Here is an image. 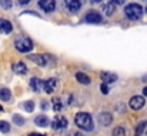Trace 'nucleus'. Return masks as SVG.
I'll return each mask as SVG.
<instances>
[{
	"instance_id": "1",
	"label": "nucleus",
	"mask_w": 147,
	"mask_h": 136,
	"mask_svg": "<svg viewBox=\"0 0 147 136\" xmlns=\"http://www.w3.org/2000/svg\"><path fill=\"white\" fill-rule=\"evenodd\" d=\"M74 123L77 125V128H80L84 132H92L94 129V123H93V118L90 113L87 112H79L74 116Z\"/></svg>"
},
{
	"instance_id": "2",
	"label": "nucleus",
	"mask_w": 147,
	"mask_h": 136,
	"mask_svg": "<svg viewBox=\"0 0 147 136\" xmlns=\"http://www.w3.org/2000/svg\"><path fill=\"white\" fill-rule=\"evenodd\" d=\"M124 14H126V17L129 20H133V21L140 20L142 16H143V7L140 4H137V3H130V4L126 6Z\"/></svg>"
},
{
	"instance_id": "3",
	"label": "nucleus",
	"mask_w": 147,
	"mask_h": 136,
	"mask_svg": "<svg viewBox=\"0 0 147 136\" xmlns=\"http://www.w3.org/2000/svg\"><path fill=\"white\" fill-rule=\"evenodd\" d=\"M14 47H16V50L20 51V52H29V51H32V48H33L34 45H33V41H32L30 37L20 34V36H17V37L14 38Z\"/></svg>"
},
{
	"instance_id": "4",
	"label": "nucleus",
	"mask_w": 147,
	"mask_h": 136,
	"mask_svg": "<svg viewBox=\"0 0 147 136\" xmlns=\"http://www.w3.org/2000/svg\"><path fill=\"white\" fill-rule=\"evenodd\" d=\"M67 125H69V122H67L66 116H63V115H57V116L53 119V122H51V128H53L54 131L66 129V128H67Z\"/></svg>"
},
{
	"instance_id": "5",
	"label": "nucleus",
	"mask_w": 147,
	"mask_h": 136,
	"mask_svg": "<svg viewBox=\"0 0 147 136\" xmlns=\"http://www.w3.org/2000/svg\"><path fill=\"white\" fill-rule=\"evenodd\" d=\"M144 103H146L144 98H143V96H139V95L131 96V98H130V102H129V105H130V108H131L133 111H139V109H142V108L144 106Z\"/></svg>"
},
{
	"instance_id": "6",
	"label": "nucleus",
	"mask_w": 147,
	"mask_h": 136,
	"mask_svg": "<svg viewBox=\"0 0 147 136\" xmlns=\"http://www.w3.org/2000/svg\"><path fill=\"white\" fill-rule=\"evenodd\" d=\"M86 21L90 23V24H100L103 21V16L98 11H96V10H90L86 14Z\"/></svg>"
},
{
	"instance_id": "7",
	"label": "nucleus",
	"mask_w": 147,
	"mask_h": 136,
	"mask_svg": "<svg viewBox=\"0 0 147 136\" xmlns=\"http://www.w3.org/2000/svg\"><path fill=\"white\" fill-rule=\"evenodd\" d=\"M39 7L46 13H51L56 9V0H39Z\"/></svg>"
},
{
	"instance_id": "8",
	"label": "nucleus",
	"mask_w": 147,
	"mask_h": 136,
	"mask_svg": "<svg viewBox=\"0 0 147 136\" xmlns=\"http://www.w3.org/2000/svg\"><path fill=\"white\" fill-rule=\"evenodd\" d=\"M64 4L71 13H77L82 9V0H64Z\"/></svg>"
},
{
	"instance_id": "9",
	"label": "nucleus",
	"mask_w": 147,
	"mask_h": 136,
	"mask_svg": "<svg viewBox=\"0 0 147 136\" xmlns=\"http://www.w3.org/2000/svg\"><path fill=\"white\" fill-rule=\"evenodd\" d=\"M97 121L100 122V125H103V126H110L111 122H113V116L109 112H101V113L97 115Z\"/></svg>"
},
{
	"instance_id": "10",
	"label": "nucleus",
	"mask_w": 147,
	"mask_h": 136,
	"mask_svg": "<svg viewBox=\"0 0 147 136\" xmlns=\"http://www.w3.org/2000/svg\"><path fill=\"white\" fill-rule=\"evenodd\" d=\"M47 58H49V55H42V54H32V55H29V60H32L33 62H36L40 67L47 65Z\"/></svg>"
},
{
	"instance_id": "11",
	"label": "nucleus",
	"mask_w": 147,
	"mask_h": 136,
	"mask_svg": "<svg viewBox=\"0 0 147 136\" xmlns=\"http://www.w3.org/2000/svg\"><path fill=\"white\" fill-rule=\"evenodd\" d=\"M13 31V26L7 19H0V33L3 34H10Z\"/></svg>"
},
{
	"instance_id": "12",
	"label": "nucleus",
	"mask_w": 147,
	"mask_h": 136,
	"mask_svg": "<svg viewBox=\"0 0 147 136\" xmlns=\"http://www.w3.org/2000/svg\"><path fill=\"white\" fill-rule=\"evenodd\" d=\"M100 78L103 80L104 84H113L117 81V75L116 74H111V72H101L100 74Z\"/></svg>"
},
{
	"instance_id": "13",
	"label": "nucleus",
	"mask_w": 147,
	"mask_h": 136,
	"mask_svg": "<svg viewBox=\"0 0 147 136\" xmlns=\"http://www.w3.org/2000/svg\"><path fill=\"white\" fill-rule=\"evenodd\" d=\"M43 81L40 80V78H32L30 80V88L34 91V92H40V91L43 90Z\"/></svg>"
},
{
	"instance_id": "14",
	"label": "nucleus",
	"mask_w": 147,
	"mask_h": 136,
	"mask_svg": "<svg viewBox=\"0 0 147 136\" xmlns=\"http://www.w3.org/2000/svg\"><path fill=\"white\" fill-rule=\"evenodd\" d=\"M34 123H36L39 128H46V126H49L50 125V121H49V118H47L46 115H39V116H36Z\"/></svg>"
},
{
	"instance_id": "15",
	"label": "nucleus",
	"mask_w": 147,
	"mask_h": 136,
	"mask_svg": "<svg viewBox=\"0 0 147 136\" xmlns=\"http://www.w3.org/2000/svg\"><path fill=\"white\" fill-rule=\"evenodd\" d=\"M56 87H57V81H56L54 78H49V80L45 81V84H43V88H45V91H46L47 94H51Z\"/></svg>"
},
{
	"instance_id": "16",
	"label": "nucleus",
	"mask_w": 147,
	"mask_h": 136,
	"mask_svg": "<svg viewBox=\"0 0 147 136\" xmlns=\"http://www.w3.org/2000/svg\"><path fill=\"white\" fill-rule=\"evenodd\" d=\"M13 70H14V72L16 74H19V75H24V74H27V67H26V64L24 62H16L14 65H13Z\"/></svg>"
},
{
	"instance_id": "17",
	"label": "nucleus",
	"mask_w": 147,
	"mask_h": 136,
	"mask_svg": "<svg viewBox=\"0 0 147 136\" xmlns=\"http://www.w3.org/2000/svg\"><path fill=\"white\" fill-rule=\"evenodd\" d=\"M76 80H77L80 84H83V85H89V84L92 82L90 77L86 75L84 72H77V74H76Z\"/></svg>"
},
{
	"instance_id": "18",
	"label": "nucleus",
	"mask_w": 147,
	"mask_h": 136,
	"mask_svg": "<svg viewBox=\"0 0 147 136\" xmlns=\"http://www.w3.org/2000/svg\"><path fill=\"white\" fill-rule=\"evenodd\" d=\"M0 99L3 102H9L11 99V92L9 88H0Z\"/></svg>"
},
{
	"instance_id": "19",
	"label": "nucleus",
	"mask_w": 147,
	"mask_h": 136,
	"mask_svg": "<svg viewBox=\"0 0 147 136\" xmlns=\"http://www.w3.org/2000/svg\"><path fill=\"white\" fill-rule=\"evenodd\" d=\"M103 10H104V13H106L107 16H111V14H114V11H116V7H114V4H113V3L110 1V3L104 4Z\"/></svg>"
},
{
	"instance_id": "20",
	"label": "nucleus",
	"mask_w": 147,
	"mask_h": 136,
	"mask_svg": "<svg viewBox=\"0 0 147 136\" xmlns=\"http://www.w3.org/2000/svg\"><path fill=\"white\" fill-rule=\"evenodd\" d=\"M24 122H26L24 118L20 116L19 113H14V115H13V123H14V125H17V126H23Z\"/></svg>"
},
{
	"instance_id": "21",
	"label": "nucleus",
	"mask_w": 147,
	"mask_h": 136,
	"mask_svg": "<svg viewBox=\"0 0 147 136\" xmlns=\"http://www.w3.org/2000/svg\"><path fill=\"white\" fill-rule=\"evenodd\" d=\"M147 126V122L146 121H142V122H139V125H137V128H136V135L140 136L142 133H143V131L146 129Z\"/></svg>"
},
{
	"instance_id": "22",
	"label": "nucleus",
	"mask_w": 147,
	"mask_h": 136,
	"mask_svg": "<svg viewBox=\"0 0 147 136\" xmlns=\"http://www.w3.org/2000/svg\"><path fill=\"white\" fill-rule=\"evenodd\" d=\"M0 132L3 133H9L10 132V125L6 121H0Z\"/></svg>"
},
{
	"instance_id": "23",
	"label": "nucleus",
	"mask_w": 147,
	"mask_h": 136,
	"mask_svg": "<svg viewBox=\"0 0 147 136\" xmlns=\"http://www.w3.org/2000/svg\"><path fill=\"white\" fill-rule=\"evenodd\" d=\"M23 108H24L27 112H33V111H34V102H33V101H26V102L23 103Z\"/></svg>"
},
{
	"instance_id": "24",
	"label": "nucleus",
	"mask_w": 147,
	"mask_h": 136,
	"mask_svg": "<svg viewBox=\"0 0 147 136\" xmlns=\"http://www.w3.org/2000/svg\"><path fill=\"white\" fill-rule=\"evenodd\" d=\"M113 136H126V131H124V128H123V126H117V128H114V131H113Z\"/></svg>"
},
{
	"instance_id": "25",
	"label": "nucleus",
	"mask_w": 147,
	"mask_h": 136,
	"mask_svg": "<svg viewBox=\"0 0 147 136\" xmlns=\"http://www.w3.org/2000/svg\"><path fill=\"white\" fill-rule=\"evenodd\" d=\"M61 108H63V103H61L60 98H54L53 99V109L54 111H60Z\"/></svg>"
},
{
	"instance_id": "26",
	"label": "nucleus",
	"mask_w": 147,
	"mask_h": 136,
	"mask_svg": "<svg viewBox=\"0 0 147 136\" xmlns=\"http://www.w3.org/2000/svg\"><path fill=\"white\" fill-rule=\"evenodd\" d=\"M0 6L6 10H9L11 7V0H0Z\"/></svg>"
},
{
	"instance_id": "27",
	"label": "nucleus",
	"mask_w": 147,
	"mask_h": 136,
	"mask_svg": "<svg viewBox=\"0 0 147 136\" xmlns=\"http://www.w3.org/2000/svg\"><path fill=\"white\" fill-rule=\"evenodd\" d=\"M100 90H101V94L107 95V94H109V85L103 82V84H101V87H100Z\"/></svg>"
},
{
	"instance_id": "28",
	"label": "nucleus",
	"mask_w": 147,
	"mask_h": 136,
	"mask_svg": "<svg viewBox=\"0 0 147 136\" xmlns=\"http://www.w3.org/2000/svg\"><path fill=\"white\" fill-rule=\"evenodd\" d=\"M29 3H30V0H17V4H20V6H26Z\"/></svg>"
},
{
	"instance_id": "29",
	"label": "nucleus",
	"mask_w": 147,
	"mask_h": 136,
	"mask_svg": "<svg viewBox=\"0 0 147 136\" xmlns=\"http://www.w3.org/2000/svg\"><path fill=\"white\" fill-rule=\"evenodd\" d=\"M40 106H42V109H43V111H46V109H49V103H47L46 101H43Z\"/></svg>"
},
{
	"instance_id": "30",
	"label": "nucleus",
	"mask_w": 147,
	"mask_h": 136,
	"mask_svg": "<svg viewBox=\"0 0 147 136\" xmlns=\"http://www.w3.org/2000/svg\"><path fill=\"white\" fill-rule=\"evenodd\" d=\"M110 1H111L113 4H123L126 0H110Z\"/></svg>"
},
{
	"instance_id": "31",
	"label": "nucleus",
	"mask_w": 147,
	"mask_h": 136,
	"mask_svg": "<svg viewBox=\"0 0 147 136\" xmlns=\"http://www.w3.org/2000/svg\"><path fill=\"white\" fill-rule=\"evenodd\" d=\"M29 136H46V135H40V133H30Z\"/></svg>"
},
{
	"instance_id": "32",
	"label": "nucleus",
	"mask_w": 147,
	"mask_h": 136,
	"mask_svg": "<svg viewBox=\"0 0 147 136\" xmlns=\"http://www.w3.org/2000/svg\"><path fill=\"white\" fill-rule=\"evenodd\" d=\"M143 95H146V96H147V87H144V88H143Z\"/></svg>"
},
{
	"instance_id": "33",
	"label": "nucleus",
	"mask_w": 147,
	"mask_h": 136,
	"mask_svg": "<svg viewBox=\"0 0 147 136\" xmlns=\"http://www.w3.org/2000/svg\"><path fill=\"white\" fill-rule=\"evenodd\" d=\"M90 1H92V3H100L101 0H90Z\"/></svg>"
},
{
	"instance_id": "34",
	"label": "nucleus",
	"mask_w": 147,
	"mask_h": 136,
	"mask_svg": "<svg viewBox=\"0 0 147 136\" xmlns=\"http://www.w3.org/2000/svg\"><path fill=\"white\" fill-rule=\"evenodd\" d=\"M73 136H82V135H80V133H77V135H73Z\"/></svg>"
},
{
	"instance_id": "35",
	"label": "nucleus",
	"mask_w": 147,
	"mask_h": 136,
	"mask_svg": "<svg viewBox=\"0 0 147 136\" xmlns=\"http://www.w3.org/2000/svg\"><path fill=\"white\" fill-rule=\"evenodd\" d=\"M0 111H1V106H0Z\"/></svg>"
},
{
	"instance_id": "36",
	"label": "nucleus",
	"mask_w": 147,
	"mask_h": 136,
	"mask_svg": "<svg viewBox=\"0 0 147 136\" xmlns=\"http://www.w3.org/2000/svg\"><path fill=\"white\" fill-rule=\"evenodd\" d=\"M146 11H147V9H146Z\"/></svg>"
},
{
	"instance_id": "37",
	"label": "nucleus",
	"mask_w": 147,
	"mask_h": 136,
	"mask_svg": "<svg viewBox=\"0 0 147 136\" xmlns=\"http://www.w3.org/2000/svg\"><path fill=\"white\" fill-rule=\"evenodd\" d=\"M136 136H137V135H136Z\"/></svg>"
}]
</instances>
